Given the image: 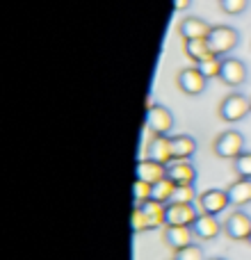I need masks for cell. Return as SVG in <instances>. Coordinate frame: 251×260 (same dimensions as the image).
<instances>
[{
    "label": "cell",
    "instance_id": "obj_1",
    "mask_svg": "<svg viewBox=\"0 0 251 260\" xmlns=\"http://www.w3.org/2000/svg\"><path fill=\"white\" fill-rule=\"evenodd\" d=\"M251 114V99L244 94H229L217 108V117L226 123H238Z\"/></svg>",
    "mask_w": 251,
    "mask_h": 260
},
{
    "label": "cell",
    "instance_id": "obj_2",
    "mask_svg": "<svg viewBox=\"0 0 251 260\" xmlns=\"http://www.w3.org/2000/svg\"><path fill=\"white\" fill-rule=\"evenodd\" d=\"M244 151V137L238 130H224L212 139V153L222 160H235Z\"/></svg>",
    "mask_w": 251,
    "mask_h": 260
},
{
    "label": "cell",
    "instance_id": "obj_3",
    "mask_svg": "<svg viewBox=\"0 0 251 260\" xmlns=\"http://www.w3.org/2000/svg\"><path fill=\"white\" fill-rule=\"evenodd\" d=\"M208 44H210L212 53L226 57L231 50H235V46L240 44V35L235 27L231 25H212L210 35H208Z\"/></svg>",
    "mask_w": 251,
    "mask_h": 260
},
{
    "label": "cell",
    "instance_id": "obj_4",
    "mask_svg": "<svg viewBox=\"0 0 251 260\" xmlns=\"http://www.w3.org/2000/svg\"><path fill=\"white\" fill-rule=\"evenodd\" d=\"M206 85H208V78L203 76L197 67L180 69V71L176 73V87L187 96H201L203 91H206Z\"/></svg>",
    "mask_w": 251,
    "mask_h": 260
},
{
    "label": "cell",
    "instance_id": "obj_5",
    "mask_svg": "<svg viewBox=\"0 0 251 260\" xmlns=\"http://www.w3.org/2000/svg\"><path fill=\"white\" fill-rule=\"evenodd\" d=\"M224 233L233 242H249L251 238V217L244 210H235L226 217L224 221Z\"/></svg>",
    "mask_w": 251,
    "mask_h": 260
},
{
    "label": "cell",
    "instance_id": "obj_6",
    "mask_svg": "<svg viewBox=\"0 0 251 260\" xmlns=\"http://www.w3.org/2000/svg\"><path fill=\"white\" fill-rule=\"evenodd\" d=\"M144 126L148 128L151 135H169L171 128H174V114H171L169 108L155 103L151 110H146Z\"/></svg>",
    "mask_w": 251,
    "mask_h": 260
},
{
    "label": "cell",
    "instance_id": "obj_7",
    "mask_svg": "<svg viewBox=\"0 0 251 260\" xmlns=\"http://www.w3.org/2000/svg\"><path fill=\"white\" fill-rule=\"evenodd\" d=\"M199 217V208L194 203H167L165 226H192Z\"/></svg>",
    "mask_w": 251,
    "mask_h": 260
},
{
    "label": "cell",
    "instance_id": "obj_8",
    "mask_svg": "<svg viewBox=\"0 0 251 260\" xmlns=\"http://www.w3.org/2000/svg\"><path fill=\"white\" fill-rule=\"evenodd\" d=\"M249 73H247V64L238 57H224L222 59V71H219V80L226 87H242L247 82Z\"/></svg>",
    "mask_w": 251,
    "mask_h": 260
},
{
    "label": "cell",
    "instance_id": "obj_9",
    "mask_svg": "<svg viewBox=\"0 0 251 260\" xmlns=\"http://www.w3.org/2000/svg\"><path fill=\"white\" fill-rule=\"evenodd\" d=\"M229 206H231V201H229L226 189H215V187L206 189V192H201L197 199V208L201 212H206V215H219V212H224Z\"/></svg>",
    "mask_w": 251,
    "mask_h": 260
},
{
    "label": "cell",
    "instance_id": "obj_10",
    "mask_svg": "<svg viewBox=\"0 0 251 260\" xmlns=\"http://www.w3.org/2000/svg\"><path fill=\"white\" fill-rule=\"evenodd\" d=\"M194 242V233L192 226H165L162 229V244L171 251H178V249L187 247Z\"/></svg>",
    "mask_w": 251,
    "mask_h": 260
},
{
    "label": "cell",
    "instance_id": "obj_11",
    "mask_svg": "<svg viewBox=\"0 0 251 260\" xmlns=\"http://www.w3.org/2000/svg\"><path fill=\"white\" fill-rule=\"evenodd\" d=\"M212 25L201 16H185L178 23V35L183 37V41L187 39H208Z\"/></svg>",
    "mask_w": 251,
    "mask_h": 260
},
{
    "label": "cell",
    "instance_id": "obj_12",
    "mask_svg": "<svg viewBox=\"0 0 251 260\" xmlns=\"http://www.w3.org/2000/svg\"><path fill=\"white\" fill-rule=\"evenodd\" d=\"M222 231H224V224H219L217 215H206V212H199L197 221L192 224L194 240H215Z\"/></svg>",
    "mask_w": 251,
    "mask_h": 260
},
{
    "label": "cell",
    "instance_id": "obj_13",
    "mask_svg": "<svg viewBox=\"0 0 251 260\" xmlns=\"http://www.w3.org/2000/svg\"><path fill=\"white\" fill-rule=\"evenodd\" d=\"M146 157L160 162V165H169L174 160L171 153V137L169 135H153L151 142L146 144Z\"/></svg>",
    "mask_w": 251,
    "mask_h": 260
},
{
    "label": "cell",
    "instance_id": "obj_14",
    "mask_svg": "<svg viewBox=\"0 0 251 260\" xmlns=\"http://www.w3.org/2000/svg\"><path fill=\"white\" fill-rule=\"evenodd\" d=\"M135 178L155 185L162 178H167V165H160V162L151 160V157H142L137 162V169H135Z\"/></svg>",
    "mask_w": 251,
    "mask_h": 260
},
{
    "label": "cell",
    "instance_id": "obj_15",
    "mask_svg": "<svg viewBox=\"0 0 251 260\" xmlns=\"http://www.w3.org/2000/svg\"><path fill=\"white\" fill-rule=\"evenodd\" d=\"M167 178L176 185H187L197 180V169L190 160H171L167 165Z\"/></svg>",
    "mask_w": 251,
    "mask_h": 260
},
{
    "label": "cell",
    "instance_id": "obj_16",
    "mask_svg": "<svg viewBox=\"0 0 251 260\" xmlns=\"http://www.w3.org/2000/svg\"><path fill=\"white\" fill-rule=\"evenodd\" d=\"M231 206L235 208H244L251 203V178H238L235 183H231L226 187Z\"/></svg>",
    "mask_w": 251,
    "mask_h": 260
},
{
    "label": "cell",
    "instance_id": "obj_17",
    "mask_svg": "<svg viewBox=\"0 0 251 260\" xmlns=\"http://www.w3.org/2000/svg\"><path fill=\"white\" fill-rule=\"evenodd\" d=\"M183 50L194 64H201V62H206V59H210L212 55H215L212 48H210V44H208V39H187V41H183Z\"/></svg>",
    "mask_w": 251,
    "mask_h": 260
},
{
    "label": "cell",
    "instance_id": "obj_18",
    "mask_svg": "<svg viewBox=\"0 0 251 260\" xmlns=\"http://www.w3.org/2000/svg\"><path fill=\"white\" fill-rule=\"evenodd\" d=\"M171 153L174 160H190L197 153V139L190 135H171Z\"/></svg>",
    "mask_w": 251,
    "mask_h": 260
},
{
    "label": "cell",
    "instance_id": "obj_19",
    "mask_svg": "<svg viewBox=\"0 0 251 260\" xmlns=\"http://www.w3.org/2000/svg\"><path fill=\"white\" fill-rule=\"evenodd\" d=\"M139 208L144 210V215H146V219H148V231L165 229V210H167L165 203L155 201V199H148V201L142 203Z\"/></svg>",
    "mask_w": 251,
    "mask_h": 260
},
{
    "label": "cell",
    "instance_id": "obj_20",
    "mask_svg": "<svg viewBox=\"0 0 251 260\" xmlns=\"http://www.w3.org/2000/svg\"><path fill=\"white\" fill-rule=\"evenodd\" d=\"M174 189H176V183H171L169 178H162L160 183H155L153 185V197L151 199H155V201H160V203H169L171 201V197H174Z\"/></svg>",
    "mask_w": 251,
    "mask_h": 260
},
{
    "label": "cell",
    "instance_id": "obj_21",
    "mask_svg": "<svg viewBox=\"0 0 251 260\" xmlns=\"http://www.w3.org/2000/svg\"><path fill=\"white\" fill-rule=\"evenodd\" d=\"M197 199H199V194H197L194 183H187V185H176L174 197H171L169 203H194Z\"/></svg>",
    "mask_w": 251,
    "mask_h": 260
},
{
    "label": "cell",
    "instance_id": "obj_22",
    "mask_svg": "<svg viewBox=\"0 0 251 260\" xmlns=\"http://www.w3.org/2000/svg\"><path fill=\"white\" fill-rule=\"evenodd\" d=\"M151 197H153V185L146 183V180L135 178V185H133V201H135V206L146 203Z\"/></svg>",
    "mask_w": 251,
    "mask_h": 260
},
{
    "label": "cell",
    "instance_id": "obj_23",
    "mask_svg": "<svg viewBox=\"0 0 251 260\" xmlns=\"http://www.w3.org/2000/svg\"><path fill=\"white\" fill-rule=\"evenodd\" d=\"M222 59H224V57H219V55H212L210 59H206V62H201V64H194V67H197L199 71H201L203 76H206L208 80H210V78H219Z\"/></svg>",
    "mask_w": 251,
    "mask_h": 260
},
{
    "label": "cell",
    "instance_id": "obj_24",
    "mask_svg": "<svg viewBox=\"0 0 251 260\" xmlns=\"http://www.w3.org/2000/svg\"><path fill=\"white\" fill-rule=\"evenodd\" d=\"M233 171L238 178H251V151H242L233 160Z\"/></svg>",
    "mask_w": 251,
    "mask_h": 260
},
{
    "label": "cell",
    "instance_id": "obj_25",
    "mask_svg": "<svg viewBox=\"0 0 251 260\" xmlns=\"http://www.w3.org/2000/svg\"><path fill=\"white\" fill-rule=\"evenodd\" d=\"M249 7V0H219V9L226 16H238Z\"/></svg>",
    "mask_w": 251,
    "mask_h": 260
},
{
    "label": "cell",
    "instance_id": "obj_26",
    "mask_svg": "<svg viewBox=\"0 0 251 260\" xmlns=\"http://www.w3.org/2000/svg\"><path fill=\"white\" fill-rule=\"evenodd\" d=\"M174 260H203V249L199 244H187V247L174 251Z\"/></svg>",
    "mask_w": 251,
    "mask_h": 260
},
{
    "label": "cell",
    "instance_id": "obj_27",
    "mask_svg": "<svg viewBox=\"0 0 251 260\" xmlns=\"http://www.w3.org/2000/svg\"><path fill=\"white\" fill-rule=\"evenodd\" d=\"M130 229H133V233H144V231H148V219L146 215H144V210L139 206L133 208V217H130Z\"/></svg>",
    "mask_w": 251,
    "mask_h": 260
},
{
    "label": "cell",
    "instance_id": "obj_28",
    "mask_svg": "<svg viewBox=\"0 0 251 260\" xmlns=\"http://www.w3.org/2000/svg\"><path fill=\"white\" fill-rule=\"evenodd\" d=\"M190 5H192V0H174V12H185V9H190Z\"/></svg>",
    "mask_w": 251,
    "mask_h": 260
},
{
    "label": "cell",
    "instance_id": "obj_29",
    "mask_svg": "<svg viewBox=\"0 0 251 260\" xmlns=\"http://www.w3.org/2000/svg\"><path fill=\"white\" fill-rule=\"evenodd\" d=\"M212 260H226V258H212Z\"/></svg>",
    "mask_w": 251,
    "mask_h": 260
},
{
    "label": "cell",
    "instance_id": "obj_30",
    "mask_svg": "<svg viewBox=\"0 0 251 260\" xmlns=\"http://www.w3.org/2000/svg\"><path fill=\"white\" fill-rule=\"evenodd\" d=\"M249 244H251V238H249Z\"/></svg>",
    "mask_w": 251,
    "mask_h": 260
}]
</instances>
